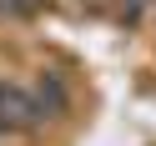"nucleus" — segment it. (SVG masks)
<instances>
[{
  "instance_id": "1",
  "label": "nucleus",
  "mask_w": 156,
  "mask_h": 146,
  "mask_svg": "<svg viewBox=\"0 0 156 146\" xmlns=\"http://www.w3.org/2000/svg\"><path fill=\"white\" fill-rule=\"evenodd\" d=\"M45 116L41 106H35L30 91H20V86H0V136H25L35 131Z\"/></svg>"
},
{
  "instance_id": "2",
  "label": "nucleus",
  "mask_w": 156,
  "mask_h": 146,
  "mask_svg": "<svg viewBox=\"0 0 156 146\" xmlns=\"http://www.w3.org/2000/svg\"><path fill=\"white\" fill-rule=\"evenodd\" d=\"M35 106H41V116H61L66 106H71V91L61 86V76H41V86H35Z\"/></svg>"
}]
</instances>
